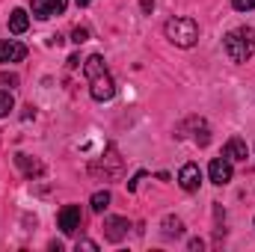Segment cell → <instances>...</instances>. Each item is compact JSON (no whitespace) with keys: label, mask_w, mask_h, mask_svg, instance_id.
Here are the masks:
<instances>
[{"label":"cell","mask_w":255,"mask_h":252,"mask_svg":"<svg viewBox=\"0 0 255 252\" xmlns=\"http://www.w3.org/2000/svg\"><path fill=\"white\" fill-rule=\"evenodd\" d=\"M83 74H86V80H89V95H92V101H110V98L116 95V83H113V77H110V71H107L101 54H89V57H86Z\"/></svg>","instance_id":"1"},{"label":"cell","mask_w":255,"mask_h":252,"mask_svg":"<svg viewBox=\"0 0 255 252\" xmlns=\"http://www.w3.org/2000/svg\"><path fill=\"white\" fill-rule=\"evenodd\" d=\"M226 54L232 63H247L255 54V30L253 27H238L226 36Z\"/></svg>","instance_id":"2"},{"label":"cell","mask_w":255,"mask_h":252,"mask_svg":"<svg viewBox=\"0 0 255 252\" xmlns=\"http://www.w3.org/2000/svg\"><path fill=\"white\" fill-rule=\"evenodd\" d=\"M163 33L175 48H193L199 42V24L193 18H169Z\"/></svg>","instance_id":"3"},{"label":"cell","mask_w":255,"mask_h":252,"mask_svg":"<svg viewBox=\"0 0 255 252\" xmlns=\"http://www.w3.org/2000/svg\"><path fill=\"white\" fill-rule=\"evenodd\" d=\"M101 169H104V178H113V175H119V172H122V157H119V148H116L113 142L107 145L104 160L92 166V172H101Z\"/></svg>","instance_id":"4"},{"label":"cell","mask_w":255,"mask_h":252,"mask_svg":"<svg viewBox=\"0 0 255 252\" xmlns=\"http://www.w3.org/2000/svg\"><path fill=\"white\" fill-rule=\"evenodd\" d=\"M30 6H33V15H36V18L48 21V18H54V15H63L65 6H68V0H30Z\"/></svg>","instance_id":"5"},{"label":"cell","mask_w":255,"mask_h":252,"mask_svg":"<svg viewBox=\"0 0 255 252\" xmlns=\"http://www.w3.org/2000/svg\"><path fill=\"white\" fill-rule=\"evenodd\" d=\"M208 175H211V181H214L217 187L229 184V181H232V160H229L226 154H223V157H214L211 166H208Z\"/></svg>","instance_id":"6"},{"label":"cell","mask_w":255,"mask_h":252,"mask_svg":"<svg viewBox=\"0 0 255 252\" xmlns=\"http://www.w3.org/2000/svg\"><path fill=\"white\" fill-rule=\"evenodd\" d=\"M80 229V208L77 205H65L60 211V232L63 235H74Z\"/></svg>","instance_id":"7"},{"label":"cell","mask_w":255,"mask_h":252,"mask_svg":"<svg viewBox=\"0 0 255 252\" xmlns=\"http://www.w3.org/2000/svg\"><path fill=\"white\" fill-rule=\"evenodd\" d=\"M128 229H130V226H128L125 217H107V220H104V238L113 241V244H119V241L125 238Z\"/></svg>","instance_id":"8"},{"label":"cell","mask_w":255,"mask_h":252,"mask_svg":"<svg viewBox=\"0 0 255 252\" xmlns=\"http://www.w3.org/2000/svg\"><path fill=\"white\" fill-rule=\"evenodd\" d=\"M178 184H181V190H187V193L199 190V184H202V172H199L196 163H184V166H181V172H178Z\"/></svg>","instance_id":"9"},{"label":"cell","mask_w":255,"mask_h":252,"mask_svg":"<svg viewBox=\"0 0 255 252\" xmlns=\"http://www.w3.org/2000/svg\"><path fill=\"white\" fill-rule=\"evenodd\" d=\"M24 57H27V45H21L15 39H9V42L0 45V63H21Z\"/></svg>","instance_id":"10"},{"label":"cell","mask_w":255,"mask_h":252,"mask_svg":"<svg viewBox=\"0 0 255 252\" xmlns=\"http://www.w3.org/2000/svg\"><path fill=\"white\" fill-rule=\"evenodd\" d=\"M223 154L235 163V160H247L250 157V148H247V142L244 139H238V136H232L229 142H226V148H223Z\"/></svg>","instance_id":"11"},{"label":"cell","mask_w":255,"mask_h":252,"mask_svg":"<svg viewBox=\"0 0 255 252\" xmlns=\"http://www.w3.org/2000/svg\"><path fill=\"white\" fill-rule=\"evenodd\" d=\"M27 27H30V15H27L24 9H15V12L9 15V33L21 36V33H27Z\"/></svg>","instance_id":"12"},{"label":"cell","mask_w":255,"mask_h":252,"mask_svg":"<svg viewBox=\"0 0 255 252\" xmlns=\"http://www.w3.org/2000/svg\"><path fill=\"white\" fill-rule=\"evenodd\" d=\"M160 229H163V238H181L184 235V223L178 217H163Z\"/></svg>","instance_id":"13"},{"label":"cell","mask_w":255,"mask_h":252,"mask_svg":"<svg viewBox=\"0 0 255 252\" xmlns=\"http://www.w3.org/2000/svg\"><path fill=\"white\" fill-rule=\"evenodd\" d=\"M15 160H18V166L27 172V178H33V175H42V172H45V169H42V163H39V160H30L27 154H18Z\"/></svg>","instance_id":"14"},{"label":"cell","mask_w":255,"mask_h":252,"mask_svg":"<svg viewBox=\"0 0 255 252\" xmlns=\"http://www.w3.org/2000/svg\"><path fill=\"white\" fill-rule=\"evenodd\" d=\"M89 205H92V211H95V214H104V211L110 208V193H107V190H98V193L92 196V202H89Z\"/></svg>","instance_id":"15"},{"label":"cell","mask_w":255,"mask_h":252,"mask_svg":"<svg viewBox=\"0 0 255 252\" xmlns=\"http://www.w3.org/2000/svg\"><path fill=\"white\" fill-rule=\"evenodd\" d=\"M190 125L196 127V136H193V139H196L199 145H208V142H211V133H208V125H205V119H190Z\"/></svg>","instance_id":"16"},{"label":"cell","mask_w":255,"mask_h":252,"mask_svg":"<svg viewBox=\"0 0 255 252\" xmlns=\"http://www.w3.org/2000/svg\"><path fill=\"white\" fill-rule=\"evenodd\" d=\"M12 110H15V98H12L6 89H0V119H3V116H9Z\"/></svg>","instance_id":"17"},{"label":"cell","mask_w":255,"mask_h":252,"mask_svg":"<svg viewBox=\"0 0 255 252\" xmlns=\"http://www.w3.org/2000/svg\"><path fill=\"white\" fill-rule=\"evenodd\" d=\"M86 39H89V30H86V27H74V33H71V42H74V45H83Z\"/></svg>","instance_id":"18"},{"label":"cell","mask_w":255,"mask_h":252,"mask_svg":"<svg viewBox=\"0 0 255 252\" xmlns=\"http://www.w3.org/2000/svg\"><path fill=\"white\" fill-rule=\"evenodd\" d=\"M232 6L238 12H247V9H255V0H232Z\"/></svg>","instance_id":"19"},{"label":"cell","mask_w":255,"mask_h":252,"mask_svg":"<svg viewBox=\"0 0 255 252\" xmlns=\"http://www.w3.org/2000/svg\"><path fill=\"white\" fill-rule=\"evenodd\" d=\"M0 80H3L6 86H18V74H9V71H3V74H0Z\"/></svg>","instance_id":"20"},{"label":"cell","mask_w":255,"mask_h":252,"mask_svg":"<svg viewBox=\"0 0 255 252\" xmlns=\"http://www.w3.org/2000/svg\"><path fill=\"white\" fill-rule=\"evenodd\" d=\"M142 178H145V172H142V169H139V172H136V175H133V178H130V181H128V190H130V193H133V190H136V184H139V181H142Z\"/></svg>","instance_id":"21"},{"label":"cell","mask_w":255,"mask_h":252,"mask_svg":"<svg viewBox=\"0 0 255 252\" xmlns=\"http://www.w3.org/2000/svg\"><path fill=\"white\" fill-rule=\"evenodd\" d=\"M77 250H86V252H95V250H98V244H95V241H77Z\"/></svg>","instance_id":"22"},{"label":"cell","mask_w":255,"mask_h":252,"mask_svg":"<svg viewBox=\"0 0 255 252\" xmlns=\"http://www.w3.org/2000/svg\"><path fill=\"white\" fill-rule=\"evenodd\" d=\"M139 6H142V12H154V0H139Z\"/></svg>","instance_id":"23"},{"label":"cell","mask_w":255,"mask_h":252,"mask_svg":"<svg viewBox=\"0 0 255 252\" xmlns=\"http://www.w3.org/2000/svg\"><path fill=\"white\" fill-rule=\"evenodd\" d=\"M202 247H205V244H202L199 238H193V241H190V250H193V252H199V250H202Z\"/></svg>","instance_id":"24"},{"label":"cell","mask_w":255,"mask_h":252,"mask_svg":"<svg viewBox=\"0 0 255 252\" xmlns=\"http://www.w3.org/2000/svg\"><path fill=\"white\" fill-rule=\"evenodd\" d=\"M89 3H92V0H77V6H89Z\"/></svg>","instance_id":"25"}]
</instances>
